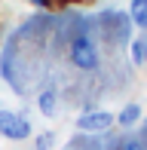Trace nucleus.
<instances>
[{
  "label": "nucleus",
  "mask_w": 147,
  "mask_h": 150,
  "mask_svg": "<svg viewBox=\"0 0 147 150\" xmlns=\"http://www.w3.org/2000/svg\"><path fill=\"white\" fill-rule=\"evenodd\" d=\"M37 107H40L43 117H52V110H55V92H52V89H43V92H40Z\"/></svg>",
  "instance_id": "nucleus-6"
},
{
  "label": "nucleus",
  "mask_w": 147,
  "mask_h": 150,
  "mask_svg": "<svg viewBox=\"0 0 147 150\" xmlns=\"http://www.w3.org/2000/svg\"><path fill=\"white\" fill-rule=\"evenodd\" d=\"M31 3H34V6H49L52 0H31Z\"/></svg>",
  "instance_id": "nucleus-10"
},
{
  "label": "nucleus",
  "mask_w": 147,
  "mask_h": 150,
  "mask_svg": "<svg viewBox=\"0 0 147 150\" xmlns=\"http://www.w3.org/2000/svg\"><path fill=\"white\" fill-rule=\"evenodd\" d=\"M132 61L135 64L147 61V40H132Z\"/></svg>",
  "instance_id": "nucleus-7"
},
{
  "label": "nucleus",
  "mask_w": 147,
  "mask_h": 150,
  "mask_svg": "<svg viewBox=\"0 0 147 150\" xmlns=\"http://www.w3.org/2000/svg\"><path fill=\"white\" fill-rule=\"evenodd\" d=\"M119 150H144L141 144H138V141H126V144L123 147H119Z\"/></svg>",
  "instance_id": "nucleus-9"
},
{
  "label": "nucleus",
  "mask_w": 147,
  "mask_h": 150,
  "mask_svg": "<svg viewBox=\"0 0 147 150\" xmlns=\"http://www.w3.org/2000/svg\"><path fill=\"white\" fill-rule=\"evenodd\" d=\"M113 113L107 110H89V113H83V117H77V129L80 132H104V129H110L113 126Z\"/></svg>",
  "instance_id": "nucleus-3"
},
{
  "label": "nucleus",
  "mask_w": 147,
  "mask_h": 150,
  "mask_svg": "<svg viewBox=\"0 0 147 150\" xmlns=\"http://www.w3.org/2000/svg\"><path fill=\"white\" fill-rule=\"evenodd\" d=\"M138 120H141V107L138 104H126L123 110H119V117H117L119 126H135Z\"/></svg>",
  "instance_id": "nucleus-5"
},
{
  "label": "nucleus",
  "mask_w": 147,
  "mask_h": 150,
  "mask_svg": "<svg viewBox=\"0 0 147 150\" xmlns=\"http://www.w3.org/2000/svg\"><path fill=\"white\" fill-rule=\"evenodd\" d=\"M0 135L9 141H25L31 135V122L12 110H0Z\"/></svg>",
  "instance_id": "nucleus-2"
},
{
  "label": "nucleus",
  "mask_w": 147,
  "mask_h": 150,
  "mask_svg": "<svg viewBox=\"0 0 147 150\" xmlns=\"http://www.w3.org/2000/svg\"><path fill=\"white\" fill-rule=\"evenodd\" d=\"M71 61L80 71H95L98 67V49H95V43H92L86 34H80V37L71 40Z\"/></svg>",
  "instance_id": "nucleus-1"
},
{
  "label": "nucleus",
  "mask_w": 147,
  "mask_h": 150,
  "mask_svg": "<svg viewBox=\"0 0 147 150\" xmlns=\"http://www.w3.org/2000/svg\"><path fill=\"white\" fill-rule=\"evenodd\" d=\"M52 141H55V138H52L49 132H46V135H40V138H37V150H49V147H52Z\"/></svg>",
  "instance_id": "nucleus-8"
},
{
  "label": "nucleus",
  "mask_w": 147,
  "mask_h": 150,
  "mask_svg": "<svg viewBox=\"0 0 147 150\" xmlns=\"http://www.w3.org/2000/svg\"><path fill=\"white\" fill-rule=\"evenodd\" d=\"M129 16H132V25H138V28H147V0H132Z\"/></svg>",
  "instance_id": "nucleus-4"
}]
</instances>
